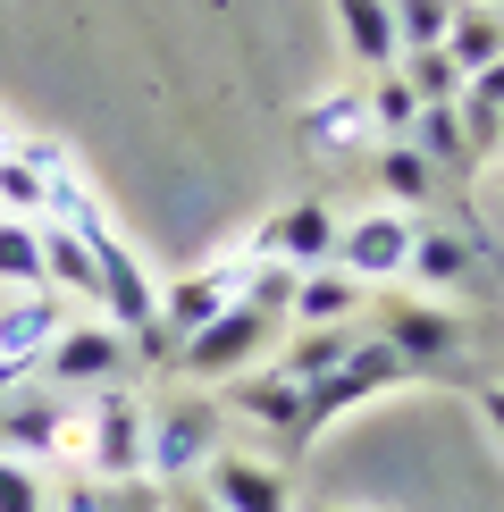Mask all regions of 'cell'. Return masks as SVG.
<instances>
[{
	"instance_id": "1",
	"label": "cell",
	"mask_w": 504,
	"mask_h": 512,
	"mask_svg": "<svg viewBox=\"0 0 504 512\" xmlns=\"http://www.w3.org/2000/svg\"><path fill=\"white\" fill-rule=\"evenodd\" d=\"M278 328H286V319H269L261 303H244V294H236L210 328H194V336L177 345V370L194 378V387H227V378H244L252 361L278 345Z\"/></svg>"
},
{
	"instance_id": "2",
	"label": "cell",
	"mask_w": 504,
	"mask_h": 512,
	"mask_svg": "<svg viewBox=\"0 0 504 512\" xmlns=\"http://www.w3.org/2000/svg\"><path fill=\"white\" fill-rule=\"evenodd\" d=\"M210 454H219V403H210V395H177V403H160V412H152L143 479L185 487V479H202V471H210Z\"/></svg>"
},
{
	"instance_id": "3",
	"label": "cell",
	"mask_w": 504,
	"mask_h": 512,
	"mask_svg": "<svg viewBox=\"0 0 504 512\" xmlns=\"http://www.w3.org/2000/svg\"><path fill=\"white\" fill-rule=\"evenodd\" d=\"M118 370H126V336L110 319H68L51 336V353L34 361V378L59 395H101V387H118Z\"/></svg>"
},
{
	"instance_id": "4",
	"label": "cell",
	"mask_w": 504,
	"mask_h": 512,
	"mask_svg": "<svg viewBox=\"0 0 504 512\" xmlns=\"http://www.w3.org/2000/svg\"><path fill=\"white\" fill-rule=\"evenodd\" d=\"M395 378H412V370H404V353H395L387 336H353V353L336 361V370L320 378V387H303V403H311V437H320V429H328L336 412H353V403L387 395Z\"/></svg>"
},
{
	"instance_id": "5",
	"label": "cell",
	"mask_w": 504,
	"mask_h": 512,
	"mask_svg": "<svg viewBox=\"0 0 504 512\" xmlns=\"http://www.w3.org/2000/svg\"><path fill=\"white\" fill-rule=\"evenodd\" d=\"M412 236H420L412 210H362V219L336 227V269H345L353 286H387V277H404Z\"/></svg>"
},
{
	"instance_id": "6",
	"label": "cell",
	"mask_w": 504,
	"mask_h": 512,
	"mask_svg": "<svg viewBox=\"0 0 504 512\" xmlns=\"http://www.w3.org/2000/svg\"><path fill=\"white\" fill-rule=\"evenodd\" d=\"M68 429H76V395L42 387V378H26L17 395H0V454L26 462V471H34L42 454H59V445H68Z\"/></svg>"
},
{
	"instance_id": "7",
	"label": "cell",
	"mask_w": 504,
	"mask_h": 512,
	"mask_svg": "<svg viewBox=\"0 0 504 512\" xmlns=\"http://www.w3.org/2000/svg\"><path fill=\"white\" fill-rule=\"evenodd\" d=\"M143 445H152V412H143L126 387H101L93 412H84V454H93V479H135Z\"/></svg>"
},
{
	"instance_id": "8",
	"label": "cell",
	"mask_w": 504,
	"mask_h": 512,
	"mask_svg": "<svg viewBox=\"0 0 504 512\" xmlns=\"http://www.w3.org/2000/svg\"><path fill=\"white\" fill-rule=\"evenodd\" d=\"M236 294H244V261H210V269L168 277V286H160V336H168V345H185V336L210 328Z\"/></svg>"
},
{
	"instance_id": "9",
	"label": "cell",
	"mask_w": 504,
	"mask_h": 512,
	"mask_svg": "<svg viewBox=\"0 0 504 512\" xmlns=\"http://www.w3.org/2000/svg\"><path fill=\"white\" fill-rule=\"evenodd\" d=\"M336 210L328 202H294V210H278V219L252 236V252L244 261H286V269H328L336 261Z\"/></svg>"
},
{
	"instance_id": "10",
	"label": "cell",
	"mask_w": 504,
	"mask_h": 512,
	"mask_svg": "<svg viewBox=\"0 0 504 512\" xmlns=\"http://www.w3.org/2000/svg\"><path fill=\"white\" fill-rule=\"evenodd\" d=\"M219 412H244V420H261V429H278L286 445H311V403H303V387H294L286 370H244V378H227Z\"/></svg>"
},
{
	"instance_id": "11",
	"label": "cell",
	"mask_w": 504,
	"mask_h": 512,
	"mask_svg": "<svg viewBox=\"0 0 504 512\" xmlns=\"http://www.w3.org/2000/svg\"><path fill=\"white\" fill-rule=\"evenodd\" d=\"M202 479H210L202 496L219 504V512H294L286 471H269V462H252V454H210Z\"/></svg>"
},
{
	"instance_id": "12",
	"label": "cell",
	"mask_w": 504,
	"mask_h": 512,
	"mask_svg": "<svg viewBox=\"0 0 504 512\" xmlns=\"http://www.w3.org/2000/svg\"><path fill=\"white\" fill-rule=\"evenodd\" d=\"M68 328V294L34 286V294H0V361H34L51 353V336Z\"/></svg>"
},
{
	"instance_id": "13",
	"label": "cell",
	"mask_w": 504,
	"mask_h": 512,
	"mask_svg": "<svg viewBox=\"0 0 504 512\" xmlns=\"http://www.w3.org/2000/svg\"><path fill=\"white\" fill-rule=\"evenodd\" d=\"M42 286L68 294V303H101V252H93L84 227L42 219Z\"/></svg>"
},
{
	"instance_id": "14",
	"label": "cell",
	"mask_w": 504,
	"mask_h": 512,
	"mask_svg": "<svg viewBox=\"0 0 504 512\" xmlns=\"http://www.w3.org/2000/svg\"><path fill=\"white\" fill-rule=\"evenodd\" d=\"M378 336L404 353V370H437V361H454V353H462V319H454V311H437V303H404Z\"/></svg>"
},
{
	"instance_id": "15",
	"label": "cell",
	"mask_w": 504,
	"mask_h": 512,
	"mask_svg": "<svg viewBox=\"0 0 504 512\" xmlns=\"http://www.w3.org/2000/svg\"><path fill=\"white\" fill-rule=\"evenodd\" d=\"M336 34H345V51L362 59L370 76H387L395 59H404V42H395V0H336Z\"/></svg>"
},
{
	"instance_id": "16",
	"label": "cell",
	"mask_w": 504,
	"mask_h": 512,
	"mask_svg": "<svg viewBox=\"0 0 504 512\" xmlns=\"http://www.w3.org/2000/svg\"><path fill=\"white\" fill-rule=\"evenodd\" d=\"M362 311V286H353L345 269H294V303H286V319L294 328H345V319Z\"/></svg>"
},
{
	"instance_id": "17",
	"label": "cell",
	"mask_w": 504,
	"mask_h": 512,
	"mask_svg": "<svg viewBox=\"0 0 504 512\" xmlns=\"http://www.w3.org/2000/svg\"><path fill=\"white\" fill-rule=\"evenodd\" d=\"M446 59L462 76H479L488 59H504V9L488 0H454V26H446Z\"/></svg>"
},
{
	"instance_id": "18",
	"label": "cell",
	"mask_w": 504,
	"mask_h": 512,
	"mask_svg": "<svg viewBox=\"0 0 504 512\" xmlns=\"http://www.w3.org/2000/svg\"><path fill=\"white\" fill-rule=\"evenodd\" d=\"M404 277H420L429 294H454L462 277H471V236H454V227H420L412 236V261Z\"/></svg>"
},
{
	"instance_id": "19",
	"label": "cell",
	"mask_w": 504,
	"mask_h": 512,
	"mask_svg": "<svg viewBox=\"0 0 504 512\" xmlns=\"http://www.w3.org/2000/svg\"><path fill=\"white\" fill-rule=\"evenodd\" d=\"M362 135H370V101L362 93H328V101L303 110V143L311 152H353Z\"/></svg>"
},
{
	"instance_id": "20",
	"label": "cell",
	"mask_w": 504,
	"mask_h": 512,
	"mask_svg": "<svg viewBox=\"0 0 504 512\" xmlns=\"http://www.w3.org/2000/svg\"><path fill=\"white\" fill-rule=\"evenodd\" d=\"M345 353H353V336H345V328H294V336H286V353L269 361V370H286L294 387H320V378H328Z\"/></svg>"
},
{
	"instance_id": "21",
	"label": "cell",
	"mask_w": 504,
	"mask_h": 512,
	"mask_svg": "<svg viewBox=\"0 0 504 512\" xmlns=\"http://www.w3.org/2000/svg\"><path fill=\"white\" fill-rule=\"evenodd\" d=\"M378 194H387V210H420L437 194V168L412 152V143H387V152H378Z\"/></svg>"
},
{
	"instance_id": "22",
	"label": "cell",
	"mask_w": 504,
	"mask_h": 512,
	"mask_svg": "<svg viewBox=\"0 0 504 512\" xmlns=\"http://www.w3.org/2000/svg\"><path fill=\"white\" fill-rule=\"evenodd\" d=\"M42 286V219H0V294Z\"/></svg>"
},
{
	"instance_id": "23",
	"label": "cell",
	"mask_w": 504,
	"mask_h": 512,
	"mask_svg": "<svg viewBox=\"0 0 504 512\" xmlns=\"http://www.w3.org/2000/svg\"><path fill=\"white\" fill-rule=\"evenodd\" d=\"M404 143H412L429 168H479V160H471V143H462V110H454V101H446V110H420Z\"/></svg>"
},
{
	"instance_id": "24",
	"label": "cell",
	"mask_w": 504,
	"mask_h": 512,
	"mask_svg": "<svg viewBox=\"0 0 504 512\" xmlns=\"http://www.w3.org/2000/svg\"><path fill=\"white\" fill-rule=\"evenodd\" d=\"M395 76L420 93V110H446V101H462V68H454L446 51H404V59H395Z\"/></svg>"
},
{
	"instance_id": "25",
	"label": "cell",
	"mask_w": 504,
	"mask_h": 512,
	"mask_svg": "<svg viewBox=\"0 0 504 512\" xmlns=\"http://www.w3.org/2000/svg\"><path fill=\"white\" fill-rule=\"evenodd\" d=\"M362 101H370V126H378L387 143H404V135H412V118H420V93H412V84L395 76V68H387V76H370V93H362Z\"/></svg>"
},
{
	"instance_id": "26",
	"label": "cell",
	"mask_w": 504,
	"mask_h": 512,
	"mask_svg": "<svg viewBox=\"0 0 504 512\" xmlns=\"http://www.w3.org/2000/svg\"><path fill=\"white\" fill-rule=\"evenodd\" d=\"M446 26H454V0H395V42L404 51H446Z\"/></svg>"
},
{
	"instance_id": "27",
	"label": "cell",
	"mask_w": 504,
	"mask_h": 512,
	"mask_svg": "<svg viewBox=\"0 0 504 512\" xmlns=\"http://www.w3.org/2000/svg\"><path fill=\"white\" fill-rule=\"evenodd\" d=\"M42 168L34 160H17V152H0V219H42Z\"/></svg>"
},
{
	"instance_id": "28",
	"label": "cell",
	"mask_w": 504,
	"mask_h": 512,
	"mask_svg": "<svg viewBox=\"0 0 504 512\" xmlns=\"http://www.w3.org/2000/svg\"><path fill=\"white\" fill-rule=\"evenodd\" d=\"M0 512H42V479L9 454H0Z\"/></svg>"
},
{
	"instance_id": "29",
	"label": "cell",
	"mask_w": 504,
	"mask_h": 512,
	"mask_svg": "<svg viewBox=\"0 0 504 512\" xmlns=\"http://www.w3.org/2000/svg\"><path fill=\"white\" fill-rule=\"evenodd\" d=\"M462 101L471 110H504V59H488L479 76H462Z\"/></svg>"
},
{
	"instance_id": "30",
	"label": "cell",
	"mask_w": 504,
	"mask_h": 512,
	"mask_svg": "<svg viewBox=\"0 0 504 512\" xmlns=\"http://www.w3.org/2000/svg\"><path fill=\"white\" fill-rule=\"evenodd\" d=\"M479 420H488V429L504 437V378H496V387H479Z\"/></svg>"
},
{
	"instance_id": "31",
	"label": "cell",
	"mask_w": 504,
	"mask_h": 512,
	"mask_svg": "<svg viewBox=\"0 0 504 512\" xmlns=\"http://www.w3.org/2000/svg\"><path fill=\"white\" fill-rule=\"evenodd\" d=\"M26 378H34L26 361H0V395H17V387H26Z\"/></svg>"
},
{
	"instance_id": "32",
	"label": "cell",
	"mask_w": 504,
	"mask_h": 512,
	"mask_svg": "<svg viewBox=\"0 0 504 512\" xmlns=\"http://www.w3.org/2000/svg\"><path fill=\"white\" fill-rule=\"evenodd\" d=\"M168 512H219L210 496H168Z\"/></svg>"
},
{
	"instance_id": "33",
	"label": "cell",
	"mask_w": 504,
	"mask_h": 512,
	"mask_svg": "<svg viewBox=\"0 0 504 512\" xmlns=\"http://www.w3.org/2000/svg\"><path fill=\"white\" fill-rule=\"evenodd\" d=\"M68 512H101V496H93V487H84V496H68Z\"/></svg>"
},
{
	"instance_id": "34",
	"label": "cell",
	"mask_w": 504,
	"mask_h": 512,
	"mask_svg": "<svg viewBox=\"0 0 504 512\" xmlns=\"http://www.w3.org/2000/svg\"><path fill=\"white\" fill-rule=\"evenodd\" d=\"M0 152H9V126H0Z\"/></svg>"
},
{
	"instance_id": "35",
	"label": "cell",
	"mask_w": 504,
	"mask_h": 512,
	"mask_svg": "<svg viewBox=\"0 0 504 512\" xmlns=\"http://www.w3.org/2000/svg\"><path fill=\"white\" fill-rule=\"evenodd\" d=\"M488 9H504V0H488Z\"/></svg>"
},
{
	"instance_id": "36",
	"label": "cell",
	"mask_w": 504,
	"mask_h": 512,
	"mask_svg": "<svg viewBox=\"0 0 504 512\" xmlns=\"http://www.w3.org/2000/svg\"><path fill=\"white\" fill-rule=\"evenodd\" d=\"M496 118H504V110H496Z\"/></svg>"
}]
</instances>
